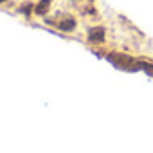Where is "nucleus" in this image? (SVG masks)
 <instances>
[{
  "instance_id": "1",
  "label": "nucleus",
  "mask_w": 153,
  "mask_h": 153,
  "mask_svg": "<svg viewBox=\"0 0 153 153\" xmlns=\"http://www.w3.org/2000/svg\"><path fill=\"white\" fill-rule=\"evenodd\" d=\"M88 40L90 42H96V43H101L105 42V29L103 27H94L88 31Z\"/></svg>"
},
{
  "instance_id": "2",
  "label": "nucleus",
  "mask_w": 153,
  "mask_h": 153,
  "mask_svg": "<svg viewBox=\"0 0 153 153\" xmlns=\"http://www.w3.org/2000/svg\"><path fill=\"white\" fill-rule=\"evenodd\" d=\"M58 27H59L61 31H65V33H68V31H74V29H76V20L68 16V18H65L63 22H59V24H58Z\"/></svg>"
},
{
  "instance_id": "3",
  "label": "nucleus",
  "mask_w": 153,
  "mask_h": 153,
  "mask_svg": "<svg viewBox=\"0 0 153 153\" xmlns=\"http://www.w3.org/2000/svg\"><path fill=\"white\" fill-rule=\"evenodd\" d=\"M49 6H51V0H40V2L34 6V13L36 15H45L47 9H49Z\"/></svg>"
},
{
  "instance_id": "4",
  "label": "nucleus",
  "mask_w": 153,
  "mask_h": 153,
  "mask_svg": "<svg viewBox=\"0 0 153 153\" xmlns=\"http://www.w3.org/2000/svg\"><path fill=\"white\" fill-rule=\"evenodd\" d=\"M31 7H33V6H31V4H25V6H24V9H22V7H20V11H24V13H25V15H29V13H31Z\"/></svg>"
},
{
  "instance_id": "5",
  "label": "nucleus",
  "mask_w": 153,
  "mask_h": 153,
  "mask_svg": "<svg viewBox=\"0 0 153 153\" xmlns=\"http://www.w3.org/2000/svg\"><path fill=\"white\" fill-rule=\"evenodd\" d=\"M2 2H6V0H0V4H2Z\"/></svg>"
}]
</instances>
